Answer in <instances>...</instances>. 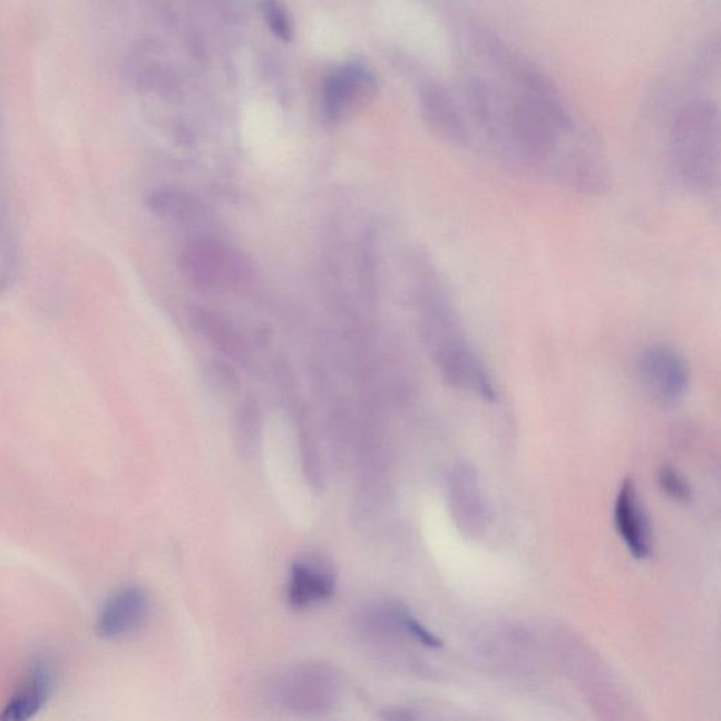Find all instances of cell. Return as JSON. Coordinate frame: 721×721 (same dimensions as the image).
<instances>
[{"label":"cell","instance_id":"cell-1","mask_svg":"<svg viewBox=\"0 0 721 721\" xmlns=\"http://www.w3.org/2000/svg\"><path fill=\"white\" fill-rule=\"evenodd\" d=\"M421 334L442 381L483 402L498 400V387L469 338L450 291L432 266L421 271L418 288Z\"/></svg>","mask_w":721,"mask_h":721},{"label":"cell","instance_id":"cell-2","mask_svg":"<svg viewBox=\"0 0 721 721\" xmlns=\"http://www.w3.org/2000/svg\"><path fill=\"white\" fill-rule=\"evenodd\" d=\"M720 163L719 111L710 101H694L672 127V173L691 194L709 196L719 191Z\"/></svg>","mask_w":721,"mask_h":721},{"label":"cell","instance_id":"cell-3","mask_svg":"<svg viewBox=\"0 0 721 721\" xmlns=\"http://www.w3.org/2000/svg\"><path fill=\"white\" fill-rule=\"evenodd\" d=\"M635 376L649 397L661 406L682 402L691 384V367L674 347L653 344L635 360Z\"/></svg>","mask_w":721,"mask_h":721},{"label":"cell","instance_id":"cell-4","mask_svg":"<svg viewBox=\"0 0 721 721\" xmlns=\"http://www.w3.org/2000/svg\"><path fill=\"white\" fill-rule=\"evenodd\" d=\"M179 269L194 285L203 290H221L242 280L244 264L218 240L195 237L181 251Z\"/></svg>","mask_w":721,"mask_h":721},{"label":"cell","instance_id":"cell-5","mask_svg":"<svg viewBox=\"0 0 721 721\" xmlns=\"http://www.w3.org/2000/svg\"><path fill=\"white\" fill-rule=\"evenodd\" d=\"M376 75L360 64L335 69L325 79L322 108L330 121H339L377 94Z\"/></svg>","mask_w":721,"mask_h":721},{"label":"cell","instance_id":"cell-6","mask_svg":"<svg viewBox=\"0 0 721 721\" xmlns=\"http://www.w3.org/2000/svg\"><path fill=\"white\" fill-rule=\"evenodd\" d=\"M614 526L635 559H647L653 554V527L632 478L624 479L618 489Z\"/></svg>","mask_w":721,"mask_h":721},{"label":"cell","instance_id":"cell-7","mask_svg":"<svg viewBox=\"0 0 721 721\" xmlns=\"http://www.w3.org/2000/svg\"><path fill=\"white\" fill-rule=\"evenodd\" d=\"M149 608L146 592L138 586L125 587L111 595L96 618L95 633L101 640H117L135 632L146 621Z\"/></svg>","mask_w":721,"mask_h":721},{"label":"cell","instance_id":"cell-8","mask_svg":"<svg viewBox=\"0 0 721 721\" xmlns=\"http://www.w3.org/2000/svg\"><path fill=\"white\" fill-rule=\"evenodd\" d=\"M52 689L50 668L37 662L29 674L21 680L0 713L2 721H26L45 707Z\"/></svg>","mask_w":721,"mask_h":721},{"label":"cell","instance_id":"cell-9","mask_svg":"<svg viewBox=\"0 0 721 721\" xmlns=\"http://www.w3.org/2000/svg\"><path fill=\"white\" fill-rule=\"evenodd\" d=\"M423 111L427 121L446 140L457 144L459 147H467L471 144V131H469L466 117L462 116L456 101L440 87H429L425 90Z\"/></svg>","mask_w":721,"mask_h":721},{"label":"cell","instance_id":"cell-10","mask_svg":"<svg viewBox=\"0 0 721 721\" xmlns=\"http://www.w3.org/2000/svg\"><path fill=\"white\" fill-rule=\"evenodd\" d=\"M189 320L192 328L201 334L212 347L233 361L244 364L250 352L244 339L234 325L224 319L221 313L202 306L191 308Z\"/></svg>","mask_w":721,"mask_h":721},{"label":"cell","instance_id":"cell-11","mask_svg":"<svg viewBox=\"0 0 721 721\" xmlns=\"http://www.w3.org/2000/svg\"><path fill=\"white\" fill-rule=\"evenodd\" d=\"M334 576L320 563L299 561L292 566L288 601L296 608L316 605L334 594Z\"/></svg>","mask_w":721,"mask_h":721},{"label":"cell","instance_id":"cell-12","mask_svg":"<svg viewBox=\"0 0 721 721\" xmlns=\"http://www.w3.org/2000/svg\"><path fill=\"white\" fill-rule=\"evenodd\" d=\"M149 211L174 222H191L199 217L203 207L194 196L179 189H158L148 197Z\"/></svg>","mask_w":721,"mask_h":721},{"label":"cell","instance_id":"cell-13","mask_svg":"<svg viewBox=\"0 0 721 721\" xmlns=\"http://www.w3.org/2000/svg\"><path fill=\"white\" fill-rule=\"evenodd\" d=\"M261 12L269 28L282 41L290 42L293 39V26L285 7L280 0H260Z\"/></svg>","mask_w":721,"mask_h":721},{"label":"cell","instance_id":"cell-14","mask_svg":"<svg viewBox=\"0 0 721 721\" xmlns=\"http://www.w3.org/2000/svg\"><path fill=\"white\" fill-rule=\"evenodd\" d=\"M659 485L668 498L686 504L692 498L691 486L675 467L664 464L659 471Z\"/></svg>","mask_w":721,"mask_h":721},{"label":"cell","instance_id":"cell-15","mask_svg":"<svg viewBox=\"0 0 721 721\" xmlns=\"http://www.w3.org/2000/svg\"><path fill=\"white\" fill-rule=\"evenodd\" d=\"M399 622L402 624V627L408 632L411 637L418 640L419 643L426 645L430 649H440L442 647L441 640L436 637L435 634L429 632L423 624H420L413 616H410L409 613L402 612L399 613Z\"/></svg>","mask_w":721,"mask_h":721},{"label":"cell","instance_id":"cell-16","mask_svg":"<svg viewBox=\"0 0 721 721\" xmlns=\"http://www.w3.org/2000/svg\"><path fill=\"white\" fill-rule=\"evenodd\" d=\"M207 378L217 388L230 389L237 383V376L234 373L233 368L221 361L212 362V364L207 366Z\"/></svg>","mask_w":721,"mask_h":721}]
</instances>
